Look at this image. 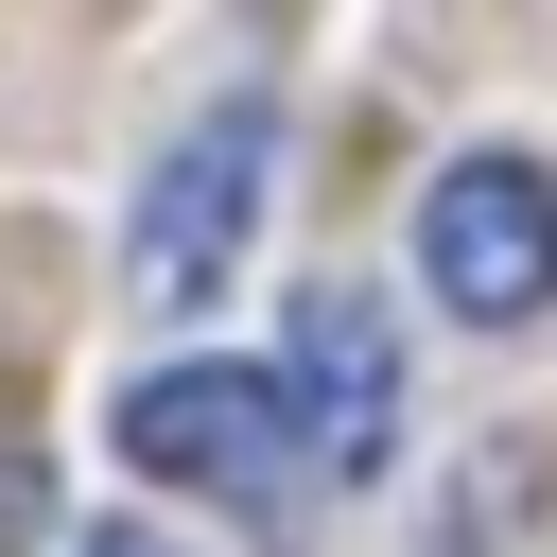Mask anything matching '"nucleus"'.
Wrapping results in <instances>:
<instances>
[{"mask_svg":"<svg viewBox=\"0 0 557 557\" xmlns=\"http://www.w3.org/2000/svg\"><path fill=\"white\" fill-rule=\"evenodd\" d=\"M261 174H278V104H261V87H226V104H191V122L157 139V174H139V209H122V278H139V313H209V296L244 278Z\"/></svg>","mask_w":557,"mask_h":557,"instance_id":"1","label":"nucleus"},{"mask_svg":"<svg viewBox=\"0 0 557 557\" xmlns=\"http://www.w3.org/2000/svg\"><path fill=\"white\" fill-rule=\"evenodd\" d=\"M122 470L226 487V505H296V487H313L278 366H157V383H122Z\"/></svg>","mask_w":557,"mask_h":557,"instance_id":"2","label":"nucleus"},{"mask_svg":"<svg viewBox=\"0 0 557 557\" xmlns=\"http://www.w3.org/2000/svg\"><path fill=\"white\" fill-rule=\"evenodd\" d=\"M418 278H435V313H470V331H522L540 296H557V174L540 157H453L435 191H418Z\"/></svg>","mask_w":557,"mask_h":557,"instance_id":"3","label":"nucleus"},{"mask_svg":"<svg viewBox=\"0 0 557 557\" xmlns=\"http://www.w3.org/2000/svg\"><path fill=\"white\" fill-rule=\"evenodd\" d=\"M278 400H296L313 487H366V470L400 453V331H383L366 278H313V296H296V366H278Z\"/></svg>","mask_w":557,"mask_h":557,"instance_id":"4","label":"nucleus"},{"mask_svg":"<svg viewBox=\"0 0 557 557\" xmlns=\"http://www.w3.org/2000/svg\"><path fill=\"white\" fill-rule=\"evenodd\" d=\"M35 522H52V470H35V453H0V540H35Z\"/></svg>","mask_w":557,"mask_h":557,"instance_id":"5","label":"nucleus"},{"mask_svg":"<svg viewBox=\"0 0 557 557\" xmlns=\"http://www.w3.org/2000/svg\"><path fill=\"white\" fill-rule=\"evenodd\" d=\"M70 557H174V540H139V522H104V540H70Z\"/></svg>","mask_w":557,"mask_h":557,"instance_id":"6","label":"nucleus"}]
</instances>
